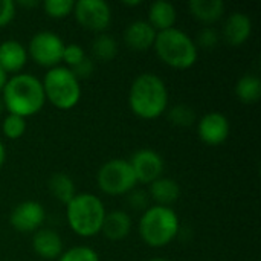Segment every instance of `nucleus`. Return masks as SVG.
Segmentation results:
<instances>
[{"label": "nucleus", "mask_w": 261, "mask_h": 261, "mask_svg": "<svg viewBox=\"0 0 261 261\" xmlns=\"http://www.w3.org/2000/svg\"><path fill=\"white\" fill-rule=\"evenodd\" d=\"M15 17V3L11 0H0V28L8 26Z\"/></svg>", "instance_id": "7c9ffc66"}, {"label": "nucleus", "mask_w": 261, "mask_h": 261, "mask_svg": "<svg viewBox=\"0 0 261 261\" xmlns=\"http://www.w3.org/2000/svg\"><path fill=\"white\" fill-rule=\"evenodd\" d=\"M128 106L138 118L145 121L162 116L168 107V89L164 80L150 72L138 75L128 90Z\"/></svg>", "instance_id": "f03ea898"}, {"label": "nucleus", "mask_w": 261, "mask_h": 261, "mask_svg": "<svg viewBox=\"0 0 261 261\" xmlns=\"http://www.w3.org/2000/svg\"><path fill=\"white\" fill-rule=\"evenodd\" d=\"M44 219L46 213L43 205L35 200H26L14 206L9 216V223L15 231L26 234L41 229Z\"/></svg>", "instance_id": "9b49d317"}, {"label": "nucleus", "mask_w": 261, "mask_h": 261, "mask_svg": "<svg viewBox=\"0 0 261 261\" xmlns=\"http://www.w3.org/2000/svg\"><path fill=\"white\" fill-rule=\"evenodd\" d=\"M86 57H87V55H86L83 46H80V44H76V43H70V44H66V46H64L61 63H64L67 69H72V67L78 66Z\"/></svg>", "instance_id": "c85d7f7f"}, {"label": "nucleus", "mask_w": 261, "mask_h": 261, "mask_svg": "<svg viewBox=\"0 0 261 261\" xmlns=\"http://www.w3.org/2000/svg\"><path fill=\"white\" fill-rule=\"evenodd\" d=\"M252 34V20L245 12L231 14L223 26V38L231 46H242Z\"/></svg>", "instance_id": "4468645a"}, {"label": "nucleus", "mask_w": 261, "mask_h": 261, "mask_svg": "<svg viewBox=\"0 0 261 261\" xmlns=\"http://www.w3.org/2000/svg\"><path fill=\"white\" fill-rule=\"evenodd\" d=\"M57 261H101L99 255L95 249L89 246H75L67 251H63V254L58 257Z\"/></svg>", "instance_id": "bb28decb"}, {"label": "nucleus", "mask_w": 261, "mask_h": 261, "mask_svg": "<svg viewBox=\"0 0 261 261\" xmlns=\"http://www.w3.org/2000/svg\"><path fill=\"white\" fill-rule=\"evenodd\" d=\"M135 173L138 184H151L156 179L162 177L164 173V159L162 156L150 148L138 150L128 161Z\"/></svg>", "instance_id": "9d476101"}, {"label": "nucleus", "mask_w": 261, "mask_h": 261, "mask_svg": "<svg viewBox=\"0 0 261 261\" xmlns=\"http://www.w3.org/2000/svg\"><path fill=\"white\" fill-rule=\"evenodd\" d=\"M96 184L107 196H125L138 185L130 162L119 158L102 164L96 174Z\"/></svg>", "instance_id": "0eeeda50"}, {"label": "nucleus", "mask_w": 261, "mask_h": 261, "mask_svg": "<svg viewBox=\"0 0 261 261\" xmlns=\"http://www.w3.org/2000/svg\"><path fill=\"white\" fill-rule=\"evenodd\" d=\"M28 58V50L21 43L15 40L0 43V67L6 73H18L26 66Z\"/></svg>", "instance_id": "dca6fc26"}, {"label": "nucleus", "mask_w": 261, "mask_h": 261, "mask_svg": "<svg viewBox=\"0 0 261 261\" xmlns=\"http://www.w3.org/2000/svg\"><path fill=\"white\" fill-rule=\"evenodd\" d=\"M75 2L72 0H46L43 3V9L50 18H64L73 12Z\"/></svg>", "instance_id": "a878e982"}, {"label": "nucleus", "mask_w": 261, "mask_h": 261, "mask_svg": "<svg viewBox=\"0 0 261 261\" xmlns=\"http://www.w3.org/2000/svg\"><path fill=\"white\" fill-rule=\"evenodd\" d=\"M229 132V121L220 112H210L203 115L197 124V133L200 141L211 147L223 144L228 139Z\"/></svg>", "instance_id": "f8f14e48"}, {"label": "nucleus", "mask_w": 261, "mask_h": 261, "mask_svg": "<svg viewBox=\"0 0 261 261\" xmlns=\"http://www.w3.org/2000/svg\"><path fill=\"white\" fill-rule=\"evenodd\" d=\"M106 206L102 200L90 193H76V196L66 205V219L69 228L80 237L89 239L101 232Z\"/></svg>", "instance_id": "7ed1b4c3"}, {"label": "nucleus", "mask_w": 261, "mask_h": 261, "mask_svg": "<svg viewBox=\"0 0 261 261\" xmlns=\"http://www.w3.org/2000/svg\"><path fill=\"white\" fill-rule=\"evenodd\" d=\"M188 9L197 21L213 24L223 17L225 3L222 0H191Z\"/></svg>", "instance_id": "aec40b11"}, {"label": "nucleus", "mask_w": 261, "mask_h": 261, "mask_svg": "<svg viewBox=\"0 0 261 261\" xmlns=\"http://www.w3.org/2000/svg\"><path fill=\"white\" fill-rule=\"evenodd\" d=\"M18 5H21V6H24V8H35V6H38L40 3L35 2V0H32V2H18Z\"/></svg>", "instance_id": "f704fd0d"}, {"label": "nucleus", "mask_w": 261, "mask_h": 261, "mask_svg": "<svg viewBox=\"0 0 261 261\" xmlns=\"http://www.w3.org/2000/svg\"><path fill=\"white\" fill-rule=\"evenodd\" d=\"M180 231L179 216L173 208L153 205L147 208L139 220V236L150 248L168 246Z\"/></svg>", "instance_id": "39448f33"}, {"label": "nucleus", "mask_w": 261, "mask_h": 261, "mask_svg": "<svg viewBox=\"0 0 261 261\" xmlns=\"http://www.w3.org/2000/svg\"><path fill=\"white\" fill-rule=\"evenodd\" d=\"M156 35L158 32L147 20H135L125 28L122 38L128 49L135 52H145L153 47Z\"/></svg>", "instance_id": "ddd939ff"}, {"label": "nucleus", "mask_w": 261, "mask_h": 261, "mask_svg": "<svg viewBox=\"0 0 261 261\" xmlns=\"http://www.w3.org/2000/svg\"><path fill=\"white\" fill-rule=\"evenodd\" d=\"M2 102L9 115L24 119L34 116L46 104L43 84L31 73H15L8 78L2 90Z\"/></svg>", "instance_id": "f257e3e1"}, {"label": "nucleus", "mask_w": 261, "mask_h": 261, "mask_svg": "<svg viewBox=\"0 0 261 261\" xmlns=\"http://www.w3.org/2000/svg\"><path fill=\"white\" fill-rule=\"evenodd\" d=\"M153 47L158 58L176 70H187L193 67L199 57V49L194 40L177 28L158 32Z\"/></svg>", "instance_id": "20e7f679"}, {"label": "nucleus", "mask_w": 261, "mask_h": 261, "mask_svg": "<svg viewBox=\"0 0 261 261\" xmlns=\"http://www.w3.org/2000/svg\"><path fill=\"white\" fill-rule=\"evenodd\" d=\"M122 5H124V6H139V5H141V0H135V2H124Z\"/></svg>", "instance_id": "c9c22d12"}, {"label": "nucleus", "mask_w": 261, "mask_h": 261, "mask_svg": "<svg viewBox=\"0 0 261 261\" xmlns=\"http://www.w3.org/2000/svg\"><path fill=\"white\" fill-rule=\"evenodd\" d=\"M148 196L151 200L156 202V205L171 208V205L176 203L180 197V187L174 179L159 177L150 184Z\"/></svg>", "instance_id": "a211bd4d"}, {"label": "nucleus", "mask_w": 261, "mask_h": 261, "mask_svg": "<svg viewBox=\"0 0 261 261\" xmlns=\"http://www.w3.org/2000/svg\"><path fill=\"white\" fill-rule=\"evenodd\" d=\"M47 187H49V193L52 194V197L64 205H67L76 196V187H75L73 179L64 173L52 174L47 182Z\"/></svg>", "instance_id": "412c9836"}, {"label": "nucleus", "mask_w": 261, "mask_h": 261, "mask_svg": "<svg viewBox=\"0 0 261 261\" xmlns=\"http://www.w3.org/2000/svg\"><path fill=\"white\" fill-rule=\"evenodd\" d=\"M72 14L81 28L96 34H102L112 23V9L104 0L75 2Z\"/></svg>", "instance_id": "1a4fd4ad"}, {"label": "nucleus", "mask_w": 261, "mask_h": 261, "mask_svg": "<svg viewBox=\"0 0 261 261\" xmlns=\"http://www.w3.org/2000/svg\"><path fill=\"white\" fill-rule=\"evenodd\" d=\"M41 84L46 101L58 110H70L81 99L80 80L66 66H57L49 69Z\"/></svg>", "instance_id": "423d86ee"}, {"label": "nucleus", "mask_w": 261, "mask_h": 261, "mask_svg": "<svg viewBox=\"0 0 261 261\" xmlns=\"http://www.w3.org/2000/svg\"><path fill=\"white\" fill-rule=\"evenodd\" d=\"M64 46L66 44L58 34L52 31H41L31 38L26 50L28 57H31L35 64L52 69L60 66L63 60Z\"/></svg>", "instance_id": "6e6552de"}, {"label": "nucleus", "mask_w": 261, "mask_h": 261, "mask_svg": "<svg viewBox=\"0 0 261 261\" xmlns=\"http://www.w3.org/2000/svg\"><path fill=\"white\" fill-rule=\"evenodd\" d=\"M236 95L243 104H255L261 96V80L257 75H243L236 84Z\"/></svg>", "instance_id": "4be33fe9"}, {"label": "nucleus", "mask_w": 261, "mask_h": 261, "mask_svg": "<svg viewBox=\"0 0 261 261\" xmlns=\"http://www.w3.org/2000/svg\"><path fill=\"white\" fill-rule=\"evenodd\" d=\"M34 252L44 260H58L63 254V240L52 229H38L32 237Z\"/></svg>", "instance_id": "2eb2a0df"}, {"label": "nucleus", "mask_w": 261, "mask_h": 261, "mask_svg": "<svg viewBox=\"0 0 261 261\" xmlns=\"http://www.w3.org/2000/svg\"><path fill=\"white\" fill-rule=\"evenodd\" d=\"M6 81H8V73L0 67V92L3 90V87H5V84H6Z\"/></svg>", "instance_id": "473e14b6"}, {"label": "nucleus", "mask_w": 261, "mask_h": 261, "mask_svg": "<svg viewBox=\"0 0 261 261\" xmlns=\"http://www.w3.org/2000/svg\"><path fill=\"white\" fill-rule=\"evenodd\" d=\"M2 110H3V102H2V98H0V113H2Z\"/></svg>", "instance_id": "e433bc0d"}, {"label": "nucleus", "mask_w": 261, "mask_h": 261, "mask_svg": "<svg viewBox=\"0 0 261 261\" xmlns=\"http://www.w3.org/2000/svg\"><path fill=\"white\" fill-rule=\"evenodd\" d=\"M176 20H177V11L173 3L170 2H154L148 8V23L156 32L168 31L171 28H176Z\"/></svg>", "instance_id": "f3484780"}, {"label": "nucleus", "mask_w": 261, "mask_h": 261, "mask_svg": "<svg viewBox=\"0 0 261 261\" xmlns=\"http://www.w3.org/2000/svg\"><path fill=\"white\" fill-rule=\"evenodd\" d=\"M127 200L128 205L136 211H145L150 208V196L144 190H132L127 194Z\"/></svg>", "instance_id": "c756f323"}, {"label": "nucleus", "mask_w": 261, "mask_h": 261, "mask_svg": "<svg viewBox=\"0 0 261 261\" xmlns=\"http://www.w3.org/2000/svg\"><path fill=\"white\" fill-rule=\"evenodd\" d=\"M5 161H6V150H5V145L0 141V168L3 167Z\"/></svg>", "instance_id": "72a5a7b5"}, {"label": "nucleus", "mask_w": 261, "mask_h": 261, "mask_svg": "<svg viewBox=\"0 0 261 261\" xmlns=\"http://www.w3.org/2000/svg\"><path fill=\"white\" fill-rule=\"evenodd\" d=\"M219 41H220V34H219L214 28H211V26L202 28V29L197 32V37H196V40H194L197 49L202 47V49H206V50H211V49L217 47Z\"/></svg>", "instance_id": "cd10ccee"}, {"label": "nucleus", "mask_w": 261, "mask_h": 261, "mask_svg": "<svg viewBox=\"0 0 261 261\" xmlns=\"http://www.w3.org/2000/svg\"><path fill=\"white\" fill-rule=\"evenodd\" d=\"M132 231V219L125 211H112L106 214L101 232L112 242L124 240Z\"/></svg>", "instance_id": "6ab92c4d"}, {"label": "nucleus", "mask_w": 261, "mask_h": 261, "mask_svg": "<svg viewBox=\"0 0 261 261\" xmlns=\"http://www.w3.org/2000/svg\"><path fill=\"white\" fill-rule=\"evenodd\" d=\"M92 55L98 61H112L118 55V41L110 34H98L92 43Z\"/></svg>", "instance_id": "5701e85b"}, {"label": "nucleus", "mask_w": 261, "mask_h": 261, "mask_svg": "<svg viewBox=\"0 0 261 261\" xmlns=\"http://www.w3.org/2000/svg\"><path fill=\"white\" fill-rule=\"evenodd\" d=\"M168 119L176 127H190L196 121L194 110L187 104H177L168 112Z\"/></svg>", "instance_id": "b1692460"}, {"label": "nucleus", "mask_w": 261, "mask_h": 261, "mask_svg": "<svg viewBox=\"0 0 261 261\" xmlns=\"http://www.w3.org/2000/svg\"><path fill=\"white\" fill-rule=\"evenodd\" d=\"M150 261H168V260H164V258H153V260Z\"/></svg>", "instance_id": "4c0bfd02"}, {"label": "nucleus", "mask_w": 261, "mask_h": 261, "mask_svg": "<svg viewBox=\"0 0 261 261\" xmlns=\"http://www.w3.org/2000/svg\"><path fill=\"white\" fill-rule=\"evenodd\" d=\"M70 70H72V73H73L78 80H86V78L92 76V73H93V70H95V63H93L89 57H86L78 66L72 67Z\"/></svg>", "instance_id": "2f4dec72"}, {"label": "nucleus", "mask_w": 261, "mask_h": 261, "mask_svg": "<svg viewBox=\"0 0 261 261\" xmlns=\"http://www.w3.org/2000/svg\"><path fill=\"white\" fill-rule=\"evenodd\" d=\"M2 132L11 141L20 139L26 133V119L8 113V116L5 118V121L2 124Z\"/></svg>", "instance_id": "393cba45"}]
</instances>
